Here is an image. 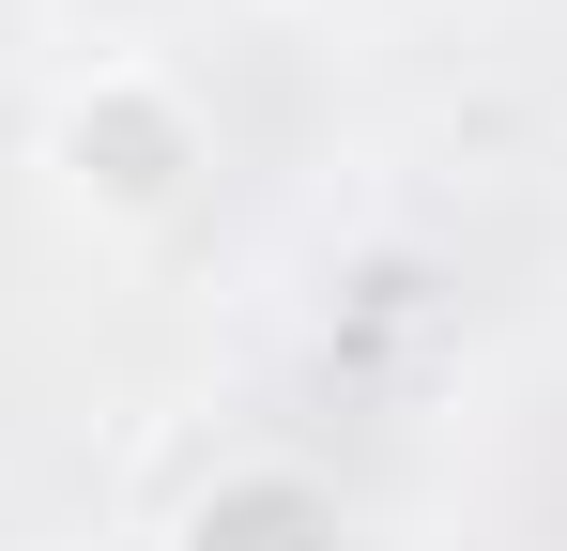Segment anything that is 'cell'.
<instances>
[{"label":"cell","mask_w":567,"mask_h":551,"mask_svg":"<svg viewBox=\"0 0 567 551\" xmlns=\"http://www.w3.org/2000/svg\"><path fill=\"white\" fill-rule=\"evenodd\" d=\"M47 169H62V199H78V215L154 230V215L199 184V107L154 77V62H93V77L47 107Z\"/></svg>","instance_id":"cell-1"},{"label":"cell","mask_w":567,"mask_h":551,"mask_svg":"<svg viewBox=\"0 0 567 551\" xmlns=\"http://www.w3.org/2000/svg\"><path fill=\"white\" fill-rule=\"evenodd\" d=\"M169 551H338V490L291 475V459H230V475L185 506Z\"/></svg>","instance_id":"cell-2"}]
</instances>
